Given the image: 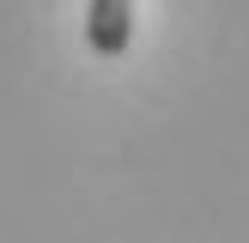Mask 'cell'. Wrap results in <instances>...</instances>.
<instances>
[{"label":"cell","instance_id":"6da1fadb","mask_svg":"<svg viewBox=\"0 0 249 243\" xmlns=\"http://www.w3.org/2000/svg\"><path fill=\"white\" fill-rule=\"evenodd\" d=\"M85 43L104 61L128 55V43H134V0H85Z\"/></svg>","mask_w":249,"mask_h":243}]
</instances>
